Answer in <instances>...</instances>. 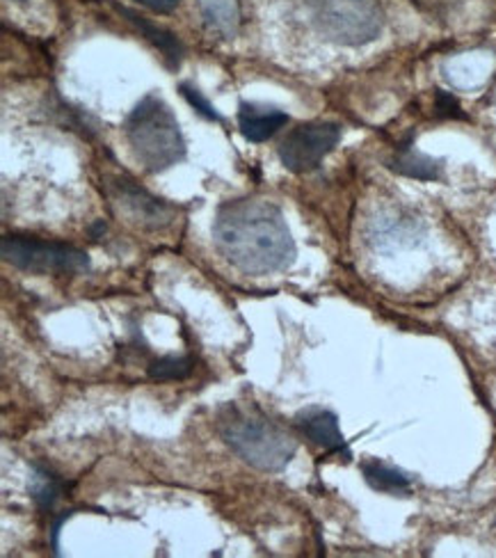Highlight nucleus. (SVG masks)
Returning a JSON list of instances; mask_svg holds the SVG:
<instances>
[{
  "label": "nucleus",
  "instance_id": "7ed1b4c3",
  "mask_svg": "<svg viewBox=\"0 0 496 558\" xmlns=\"http://www.w3.org/2000/svg\"><path fill=\"white\" fill-rule=\"evenodd\" d=\"M129 147L147 172H165L185 158V140L174 112L162 99L147 95L126 118Z\"/></svg>",
  "mask_w": 496,
  "mask_h": 558
},
{
  "label": "nucleus",
  "instance_id": "ddd939ff",
  "mask_svg": "<svg viewBox=\"0 0 496 558\" xmlns=\"http://www.w3.org/2000/svg\"><path fill=\"white\" fill-rule=\"evenodd\" d=\"M362 474H364L366 483L377 493L398 495V493L410 490V478L403 472L389 468V464H385V462H377V460L364 462Z\"/></svg>",
  "mask_w": 496,
  "mask_h": 558
},
{
  "label": "nucleus",
  "instance_id": "39448f33",
  "mask_svg": "<svg viewBox=\"0 0 496 558\" xmlns=\"http://www.w3.org/2000/svg\"><path fill=\"white\" fill-rule=\"evenodd\" d=\"M0 252L14 268L37 275H81L89 268L87 254L66 243H51L31 236H5L0 241Z\"/></svg>",
  "mask_w": 496,
  "mask_h": 558
},
{
  "label": "nucleus",
  "instance_id": "dca6fc26",
  "mask_svg": "<svg viewBox=\"0 0 496 558\" xmlns=\"http://www.w3.org/2000/svg\"><path fill=\"white\" fill-rule=\"evenodd\" d=\"M181 95L185 97V101L191 104L202 118H206V120H213V122H218L220 120V114H218V110L213 108L204 97H202V92H197L195 87H191V85H181Z\"/></svg>",
  "mask_w": 496,
  "mask_h": 558
},
{
  "label": "nucleus",
  "instance_id": "f257e3e1",
  "mask_svg": "<svg viewBox=\"0 0 496 558\" xmlns=\"http://www.w3.org/2000/svg\"><path fill=\"white\" fill-rule=\"evenodd\" d=\"M225 259L247 275H268L293 264L295 241L281 211L266 199H229L213 222Z\"/></svg>",
  "mask_w": 496,
  "mask_h": 558
},
{
  "label": "nucleus",
  "instance_id": "f8f14e48",
  "mask_svg": "<svg viewBox=\"0 0 496 558\" xmlns=\"http://www.w3.org/2000/svg\"><path fill=\"white\" fill-rule=\"evenodd\" d=\"M117 12H120L122 16H126L133 23V26H137V31H142V35H145L154 46H158V51L162 53L165 60L170 62V66L179 64V60H181V44H179V39L172 33L154 26V23L137 16L135 12H131L126 8H117Z\"/></svg>",
  "mask_w": 496,
  "mask_h": 558
},
{
  "label": "nucleus",
  "instance_id": "6e6552de",
  "mask_svg": "<svg viewBox=\"0 0 496 558\" xmlns=\"http://www.w3.org/2000/svg\"><path fill=\"white\" fill-rule=\"evenodd\" d=\"M295 424L302 430V435L312 441V445H316L325 451L348 456L346 439H343V433L339 428V418L335 412L323 410V408H306L304 412L298 414Z\"/></svg>",
  "mask_w": 496,
  "mask_h": 558
},
{
  "label": "nucleus",
  "instance_id": "1a4fd4ad",
  "mask_svg": "<svg viewBox=\"0 0 496 558\" xmlns=\"http://www.w3.org/2000/svg\"><path fill=\"white\" fill-rule=\"evenodd\" d=\"M289 122L287 114L277 108L258 106V104H241L239 126L250 143H266L283 124Z\"/></svg>",
  "mask_w": 496,
  "mask_h": 558
},
{
  "label": "nucleus",
  "instance_id": "9d476101",
  "mask_svg": "<svg viewBox=\"0 0 496 558\" xmlns=\"http://www.w3.org/2000/svg\"><path fill=\"white\" fill-rule=\"evenodd\" d=\"M199 14L208 31L218 33L222 37H233L241 23V8L239 0H197Z\"/></svg>",
  "mask_w": 496,
  "mask_h": 558
},
{
  "label": "nucleus",
  "instance_id": "0eeeda50",
  "mask_svg": "<svg viewBox=\"0 0 496 558\" xmlns=\"http://www.w3.org/2000/svg\"><path fill=\"white\" fill-rule=\"evenodd\" d=\"M112 199L129 222L142 229H162L174 220V208L170 204L140 189L131 179H117L112 183Z\"/></svg>",
  "mask_w": 496,
  "mask_h": 558
},
{
  "label": "nucleus",
  "instance_id": "f03ea898",
  "mask_svg": "<svg viewBox=\"0 0 496 558\" xmlns=\"http://www.w3.org/2000/svg\"><path fill=\"white\" fill-rule=\"evenodd\" d=\"M218 433L227 447L262 472H281L295 456V439L256 410L235 403L218 412Z\"/></svg>",
  "mask_w": 496,
  "mask_h": 558
},
{
  "label": "nucleus",
  "instance_id": "20e7f679",
  "mask_svg": "<svg viewBox=\"0 0 496 558\" xmlns=\"http://www.w3.org/2000/svg\"><path fill=\"white\" fill-rule=\"evenodd\" d=\"M314 28L341 46L375 41L385 26V12L377 0H304Z\"/></svg>",
  "mask_w": 496,
  "mask_h": 558
},
{
  "label": "nucleus",
  "instance_id": "f3484780",
  "mask_svg": "<svg viewBox=\"0 0 496 558\" xmlns=\"http://www.w3.org/2000/svg\"><path fill=\"white\" fill-rule=\"evenodd\" d=\"M140 5H145V8H149L152 12H158V14H168V12H172L181 0H137Z\"/></svg>",
  "mask_w": 496,
  "mask_h": 558
},
{
  "label": "nucleus",
  "instance_id": "2eb2a0df",
  "mask_svg": "<svg viewBox=\"0 0 496 558\" xmlns=\"http://www.w3.org/2000/svg\"><path fill=\"white\" fill-rule=\"evenodd\" d=\"M33 497L39 504V508H51L53 501L60 497V485L53 478V474L49 472H39L35 476V485H33Z\"/></svg>",
  "mask_w": 496,
  "mask_h": 558
},
{
  "label": "nucleus",
  "instance_id": "4468645a",
  "mask_svg": "<svg viewBox=\"0 0 496 558\" xmlns=\"http://www.w3.org/2000/svg\"><path fill=\"white\" fill-rule=\"evenodd\" d=\"M193 371V362L187 357L181 355H168V357H160L149 366V378L152 380H183L191 376Z\"/></svg>",
  "mask_w": 496,
  "mask_h": 558
},
{
  "label": "nucleus",
  "instance_id": "423d86ee",
  "mask_svg": "<svg viewBox=\"0 0 496 558\" xmlns=\"http://www.w3.org/2000/svg\"><path fill=\"white\" fill-rule=\"evenodd\" d=\"M341 140V129L329 122H310L295 126L279 145V160L289 172L304 174L316 170L323 158Z\"/></svg>",
  "mask_w": 496,
  "mask_h": 558
},
{
  "label": "nucleus",
  "instance_id": "9b49d317",
  "mask_svg": "<svg viewBox=\"0 0 496 558\" xmlns=\"http://www.w3.org/2000/svg\"><path fill=\"white\" fill-rule=\"evenodd\" d=\"M389 168L398 174L410 177V179H421V181H435L444 172L441 160H433L431 156H423V154H419L410 147H406L403 151H398L389 160Z\"/></svg>",
  "mask_w": 496,
  "mask_h": 558
}]
</instances>
